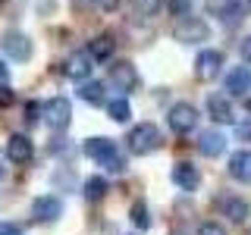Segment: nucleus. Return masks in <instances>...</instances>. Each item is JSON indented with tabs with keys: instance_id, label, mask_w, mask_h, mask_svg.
I'll return each instance as SVG.
<instances>
[{
	"instance_id": "nucleus-29",
	"label": "nucleus",
	"mask_w": 251,
	"mask_h": 235,
	"mask_svg": "<svg viewBox=\"0 0 251 235\" xmlns=\"http://www.w3.org/2000/svg\"><path fill=\"white\" fill-rule=\"evenodd\" d=\"M0 235H22V229L16 223H0Z\"/></svg>"
},
{
	"instance_id": "nucleus-33",
	"label": "nucleus",
	"mask_w": 251,
	"mask_h": 235,
	"mask_svg": "<svg viewBox=\"0 0 251 235\" xmlns=\"http://www.w3.org/2000/svg\"><path fill=\"white\" fill-rule=\"evenodd\" d=\"M235 135H239V138H251V125H235Z\"/></svg>"
},
{
	"instance_id": "nucleus-11",
	"label": "nucleus",
	"mask_w": 251,
	"mask_h": 235,
	"mask_svg": "<svg viewBox=\"0 0 251 235\" xmlns=\"http://www.w3.org/2000/svg\"><path fill=\"white\" fill-rule=\"evenodd\" d=\"M31 216L38 223H57L63 216V201L53 198V194H41V198H35V204H31Z\"/></svg>"
},
{
	"instance_id": "nucleus-25",
	"label": "nucleus",
	"mask_w": 251,
	"mask_h": 235,
	"mask_svg": "<svg viewBox=\"0 0 251 235\" xmlns=\"http://www.w3.org/2000/svg\"><path fill=\"white\" fill-rule=\"evenodd\" d=\"M132 6H135L138 16H154L160 10V0H132Z\"/></svg>"
},
{
	"instance_id": "nucleus-1",
	"label": "nucleus",
	"mask_w": 251,
	"mask_h": 235,
	"mask_svg": "<svg viewBox=\"0 0 251 235\" xmlns=\"http://www.w3.org/2000/svg\"><path fill=\"white\" fill-rule=\"evenodd\" d=\"M82 151H85V157H91L94 163H100L110 172H126V157L116 151V141H110L104 135H94V138L85 141Z\"/></svg>"
},
{
	"instance_id": "nucleus-3",
	"label": "nucleus",
	"mask_w": 251,
	"mask_h": 235,
	"mask_svg": "<svg viewBox=\"0 0 251 235\" xmlns=\"http://www.w3.org/2000/svg\"><path fill=\"white\" fill-rule=\"evenodd\" d=\"M41 122L47 129L53 132H63L69 129V122H73V104H69L66 97H50L41 104Z\"/></svg>"
},
{
	"instance_id": "nucleus-6",
	"label": "nucleus",
	"mask_w": 251,
	"mask_h": 235,
	"mask_svg": "<svg viewBox=\"0 0 251 235\" xmlns=\"http://www.w3.org/2000/svg\"><path fill=\"white\" fill-rule=\"evenodd\" d=\"M167 122L176 135H188V132L198 125V110H195V104H188V100H179V104L170 107Z\"/></svg>"
},
{
	"instance_id": "nucleus-19",
	"label": "nucleus",
	"mask_w": 251,
	"mask_h": 235,
	"mask_svg": "<svg viewBox=\"0 0 251 235\" xmlns=\"http://www.w3.org/2000/svg\"><path fill=\"white\" fill-rule=\"evenodd\" d=\"M78 97H82L85 104H91V107H100L104 97H107V94H104V82H94V78H91V82H88V78L78 82Z\"/></svg>"
},
{
	"instance_id": "nucleus-2",
	"label": "nucleus",
	"mask_w": 251,
	"mask_h": 235,
	"mask_svg": "<svg viewBox=\"0 0 251 235\" xmlns=\"http://www.w3.org/2000/svg\"><path fill=\"white\" fill-rule=\"evenodd\" d=\"M129 151L132 154H138V157H145V154H154L157 147H160V141H163V135H160V129H157L154 122H141V125H135V129L129 132Z\"/></svg>"
},
{
	"instance_id": "nucleus-20",
	"label": "nucleus",
	"mask_w": 251,
	"mask_h": 235,
	"mask_svg": "<svg viewBox=\"0 0 251 235\" xmlns=\"http://www.w3.org/2000/svg\"><path fill=\"white\" fill-rule=\"evenodd\" d=\"M113 47H116V41H113L110 35H98V38L88 44V53H91V60H110Z\"/></svg>"
},
{
	"instance_id": "nucleus-5",
	"label": "nucleus",
	"mask_w": 251,
	"mask_h": 235,
	"mask_svg": "<svg viewBox=\"0 0 251 235\" xmlns=\"http://www.w3.org/2000/svg\"><path fill=\"white\" fill-rule=\"evenodd\" d=\"M107 82H110V85H113V88H116V91H120L123 97H126V94H132V91L138 88V82H141V78H138V69L132 66L129 60H116V63H110Z\"/></svg>"
},
{
	"instance_id": "nucleus-7",
	"label": "nucleus",
	"mask_w": 251,
	"mask_h": 235,
	"mask_svg": "<svg viewBox=\"0 0 251 235\" xmlns=\"http://www.w3.org/2000/svg\"><path fill=\"white\" fill-rule=\"evenodd\" d=\"M251 10V0H210V13H217V19L223 25H239Z\"/></svg>"
},
{
	"instance_id": "nucleus-15",
	"label": "nucleus",
	"mask_w": 251,
	"mask_h": 235,
	"mask_svg": "<svg viewBox=\"0 0 251 235\" xmlns=\"http://www.w3.org/2000/svg\"><path fill=\"white\" fill-rule=\"evenodd\" d=\"M198 151L204 157H220L226 151V135L223 132H217V129H207V132H201V138H198Z\"/></svg>"
},
{
	"instance_id": "nucleus-4",
	"label": "nucleus",
	"mask_w": 251,
	"mask_h": 235,
	"mask_svg": "<svg viewBox=\"0 0 251 235\" xmlns=\"http://www.w3.org/2000/svg\"><path fill=\"white\" fill-rule=\"evenodd\" d=\"M173 38L182 44H201L210 38V25L204 19H198V16H182V19L173 25Z\"/></svg>"
},
{
	"instance_id": "nucleus-9",
	"label": "nucleus",
	"mask_w": 251,
	"mask_h": 235,
	"mask_svg": "<svg viewBox=\"0 0 251 235\" xmlns=\"http://www.w3.org/2000/svg\"><path fill=\"white\" fill-rule=\"evenodd\" d=\"M91 53L88 50H75V53H69L66 63H63V75L66 78H73V82H85V78L91 75Z\"/></svg>"
},
{
	"instance_id": "nucleus-18",
	"label": "nucleus",
	"mask_w": 251,
	"mask_h": 235,
	"mask_svg": "<svg viewBox=\"0 0 251 235\" xmlns=\"http://www.w3.org/2000/svg\"><path fill=\"white\" fill-rule=\"evenodd\" d=\"M220 210H223V216L232 219V223H245L248 219V201H242L239 194H226L223 204H220Z\"/></svg>"
},
{
	"instance_id": "nucleus-27",
	"label": "nucleus",
	"mask_w": 251,
	"mask_h": 235,
	"mask_svg": "<svg viewBox=\"0 0 251 235\" xmlns=\"http://www.w3.org/2000/svg\"><path fill=\"white\" fill-rule=\"evenodd\" d=\"M198 235H226V229H223V226H217V223H204L201 229H198Z\"/></svg>"
},
{
	"instance_id": "nucleus-34",
	"label": "nucleus",
	"mask_w": 251,
	"mask_h": 235,
	"mask_svg": "<svg viewBox=\"0 0 251 235\" xmlns=\"http://www.w3.org/2000/svg\"><path fill=\"white\" fill-rule=\"evenodd\" d=\"M170 235H192V232H185V229H173Z\"/></svg>"
},
{
	"instance_id": "nucleus-14",
	"label": "nucleus",
	"mask_w": 251,
	"mask_h": 235,
	"mask_svg": "<svg viewBox=\"0 0 251 235\" xmlns=\"http://www.w3.org/2000/svg\"><path fill=\"white\" fill-rule=\"evenodd\" d=\"M173 182L182 188V191H195V188L201 185V172H198V166H192V163H176V166H173Z\"/></svg>"
},
{
	"instance_id": "nucleus-35",
	"label": "nucleus",
	"mask_w": 251,
	"mask_h": 235,
	"mask_svg": "<svg viewBox=\"0 0 251 235\" xmlns=\"http://www.w3.org/2000/svg\"><path fill=\"white\" fill-rule=\"evenodd\" d=\"M248 113H251V97H248Z\"/></svg>"
},
{
	"instance_id": "nucleus-36",
	"label": "nucleus",
	"mask_w": 251,
	"mask_h": 235,
	"mask_svg": "<svg viewBox=\"0 0 251 235\" xmlns=\"http://www.w3.org/2000/svg\"><path fill=\"white\" fill-rule=\"evenodd\" d=\"M0 179H3V166H0Z\"/></svg>"
},
{
	"instance_id": "nucleus-16",
	"label": "nucleus",
	"mask_w": 251,
	"mask_h": 235,
	"mask_svg": "<svg viewBox=\"0 0 251 235\" xmlns=\"http://www.w3.org/2000/svg\"><path fill=\"white\" fill-rule=\"evenodd\" d=\"M226 91L242 97L245 91H251V69L248 66H235L229 75H226Z\"/></svg>"
},
{
	"instance_id": "nucleus-8",
	"label": "nucleus",
	"mask_w": 251,
	"mask_h": 235,
	"mask_svg": "<svg viewBox=\"0 0 251 235\" xmlns=\"http://www.w3.org/2000/svg\"><path fill=\"white\" fill-rule=\"evenodd\" d=\"M0 47H3V53L10 60H16V63H25V60H31V38L28 35H22V31H6L3 35V41H0Z\"/></svg>"
},
{
	"instance_id": "nucleus-12",
	"label": "nucleus",
	"mask_w": 251,
	"mask_h": 235,
	"mask_svg": "<svg viewBox=\"0 0 251 235\" xmlns=\"http://www.w3.org/2000/svg\"><path fill=\"white\" fill-rule=\"evenodd\" d=\"M6 157H10L16 166L31 163V157H35V144H31L25 135H10V138H6Z\"/></svg>"
},
{
	"instance_id": "nucleus-32",
	"label": "nucleus",
	"mask_w": 251,
	"mask_h": 235,
	"mask_svg": "<svg viewBox=\"0 0 251 235\" xmlns=\"http://www.w3.org/2000/svg\"><path fill=\"white\" fill-rule=\"evenodd\" d=\"M6 82H10V69H6L3 60H0V85H6Z\"/></svg>"
},
{
	"instance_id": "nucleus-17",
	"label": "nucleus",
	"mask_w": 251,
	"mask_h": 235,
	"mask_svg": "<svg viewBox=\"0 0 251 235\" xmlns=\"http://www.w3.org/2000/svg\"><path fill=\"white\" fill-rule=\"evenodd\" d=\"M229 176L235 182H251V151H235L229 157Z\"/></svg>"
},
{
	"instance_id": "nucleus-22",
	"label": "nucleus",
	"mask_w": 251,
	"mask_h": 235,
	"mask_svg": "<svg viewBox=\"0 0 251 235\" xmlns=\"http://www.w3.org/2000/svg\"><path fill=\"white\" fill-rule=\"evenodd\" d=\"M104 194H107V179L91 176L88 182H85V198H88V201H100Z\"/></svg>"
},
{
	"instance_id": "nucleus-21",
	"label": "nucleus",
	"mask_w": 251,
	"mask_h": 235,
	"mask_svg": "<svg viewBox=\"0 0 251 235\" xmlns=\"http://www.w3.org/2000/svg\"><path fill=\"white\" fill-rule=\"evenodd\" d=\"M107 116H110L113 122H129V119H132V107H129V100H126L123 94H120L116 100H110V104H107Z\"/></svg>"
},
{
	"instance_id": "nucleus-31",
	"label": "nucleus",
	"mask_w": 251,
	"mask_h": 235,
	"mask_svg": "<svg viewBox=\"0 0 251 235\" xmlns=\"http://www.w3.org/2000/svg\"><path fill=\"white\" fill-rule=\"evenodd\" d=\"M239 50H242V60H245V63H251V35L245 38V41H242V47H239Z\"/></svg>"
},
{
	"instance_id": "nucleus-23",
	"label": "nucleus",
	"mask_w": 251,
	"mask_h": 235,
	"mask_svg": "<svg viewBox=\"0 0 251 235\" xmlns=\"http://www.w3.org/2000/svg\"><path fill=\"white\" fill-rule=\"evenodd\" d=\"M132 223L138 226V229H148V226H151V216H148V207L145 204H132Z\"/></svg>"
},
{
	"instance_id": "nucleus-26",
	"label": "nucleus",
	"mask_w": 251,
	"mask_h": 235,
	"mask_svg": "<svg viewBox=\"0 0 251 235\" xmlns=\"http://www.w3.org/2000/svg\"><path fill=\"white\" fill-rule=\"evenodd\" d=\"M13 100H16V91L10 88V85H0V110H3V107H10Z\"/></svg>"
},
{
	"instance_id": "nucleus-10",
	"label": "nucleus",
	"mask_w": 251,
	"mask_h": 235,
	"mask_svg": "<svg viewBox=\"0 0 251 235\" xmlns=\"http://www.w3.org/2000/svg\"><path fill=\"white\" fill-rule=\"evenodd\" d=\"M220 69H223V53L220 50H201L198 60H195V75L201 82H214L220 75Z\"/></svg>"
},
{
	"instance_id": "nucleus-30",
	"label": "nucleus",
	"mask_w": 251,
	"mask_h": 235,
	"mask_svg": "<svg viewBox=\"0 0 251 235\" xmlns=\"http://www.w3.org/2000/svg\"><path fill=\"white\" fill-rule=\"evenodd\" d=\"M38 113H41V107H38V104H28L25 107V119L28 122H38Z\"/></svg>"
},
{
	"instance_id": "nucleus-28",
	"label": "nucleus",
	"mask_w": 251,
	"mask_h": 235,
	"mask_svg": "<svg viewBox=\"0 0 251 235\" xmlns=\"http://www.w3.org/2000/svg\"><path fill=\"white\" fill-rule=\"evenodd\" d=\"M94 3H98V10L113 13V10H120V3H123V0H94Z\"/></svg>"
},
{
	"instance_id": "nucleus-24",
	"label": "nucleus",
	"mask_w": 251,
	"mask_h": 235,
	"mask_svg": "<svg viewBox=\"0 0 251 235\" xmlns=\"http://www.w3.org/2000/svg\"><path fill=\"white\" fill-rule=\"evenodd\" d=\"M167 10L173 13V16H192V0H167Z\"/></svg>"
},
{
	"instance_id": "nucleus-13",
	"label": "nucleus",
	"mask_w": 251,
	"mask_h": 235,
	"mask_svg": "<svg viewBox=\"0 0 251 235\" xmlns=\"http://www.w3.org/2000/svg\"><path fill=\"white\" fill-rule=\"evenodd\" d=\"M207 116L214 122H220V125L235 122V113H232L229 97H226V94H210V97H207Z\"/></svg>"
}]
</instances>
